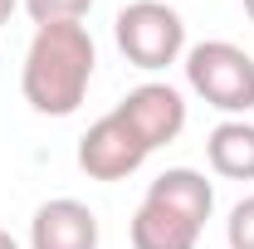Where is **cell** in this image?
Listing matches in <instances>:
<instances>
[{
    "label": "cell",
    "mask_w": 254,
    "mask_h": 249,
    "mask_svg": "<svg viewBox=\"0 0 254 249\" xmlns=\"http://www.w3.org/2000/svg\"><path fill=\"white\" fill-rule=\"evenodd\" d=\"M30 249H98V215L73 195L44 200L30 220Z\"/></svg>",
    "instance_id": "obj_6"
},
{
    "label": "cell",
    "mask_w": 254,
    "mask_h": 249,
    "mask_svg": "<svg viewBox=\"0 0 254 249\" xmlns=\"http://www.w3.org/2000/svg\"><path fill=\"white\" fill-rule=\"evenodd\" d=\"M225 240H230V249H254V195H245V200L230 210Z\"/></svg>",
    "instance_id": "obj_11"
},
{
    "label": "cell",
    "mask_w": 254,
    "mask_h": 249,
    "mask_svg": "<svg viewBox=\"0 0 254 249\" xmlns=\"http://www.w3.org/2000/svg\"><path fill=\"white\" fill-rule=\"evenodd\" d=\"M205 161L225 181H254V123L245 118H225L205 137Z\"/></svg>",
    "instance_id": "obj_9"
},
{
    "label": "cell",
    "mask_w": 254,
    "mask_h": 249,
    "mask_svg": "<svg viewBox=\"0 0 254 249\" xmlns=\"http://www.w3.org/2000/svg\"><path fill=\"white\" fill-rule=\"evenodd\" d=\"M0 249H20V240H15L10 230H0Z\"/></svg>",
    "instance_id": "obj_13"
},
{
    "label": "cell",
    "mask_w": 254,
    "mask_h": 249,
    "mask_svg": "<svg viewBox=\"0 0 254 249\" xmlns=\"http://www.w3.org/2000/svg\"><path fill=\"white\" fill-rule=\"evenodd\" d=\"M25 15L39 25H83V15L93 10V0H20Z\"/></svg>",
    "instance_id": "obj_10"
},
{
    "label": "cell",
    "mask_w": 254,
    "mask_h": 249,
    "mask_svg": "<svg viewBox=\"0 0 254 249\" xmlns=\"http://www.w3.org/2000/svg\"><path fill=\"white\" fill-rule=\"evenodd\" d=\"M152 156V147L137 137V127L123 113H103L83 137H78V171L93 181H127L132 171H142V161Z\"/></svg>",
    "instance_id": "obj_4"
},
{
    "label": "cell",
    "mask_w": 254,
    "mask_h": 249,
    "mask_svg": "<svg viewBox=\"0 0 254 249\" xmlns=\"http://www.w3.org/2000/svg\"><path fill=\"white\" fill-rule=\"evenodd\" d=\"M98 68V44L88 25H39L25 49L20 93L39 118H73L88 98Z\"/></svg>",
    "instance_id": "obj_1"
},
{
    "label": "cell",
    "mask_w": 254,
    "mask_h": 249,
    "mask_svg": "<svg viewBox=\"0 0 254 249\" xmlns=\"http://www.w3.org/2000/svg\"><path fill=\"white\" fill-rule=\"evenodd\" d=\"M15 5H20V0H0V25H10V15H15Z\"/></svg>",
    "instance_id": "obj_12"
},
{
    "label": "cell",
    "mask_w": 254,
    "mask_h": 249,
    "mask_svg": "<svg viewBox=\"0 0 254 249\" xmlns=\"http://www.w3.org/2000/svg\"><path fill=\"white\" fill-rule=\"evenodd\" d=\"M113 34H118V49L132 68L142 73H157L166 63L186 59V20L166 5V0H132L118 10L113 20Z\"/></svg>",
    "instance_id": "obj_3"
},
{
    "label": "cell",
    "mask_w": 254,
    "mask_h": 249,
    "mask_svg": "<svg viewBox=\"0 0 254 249\" xmlns=\"http://www.w3.org/2000/svg\"><path fill=\"white\" fill-rule=\"evenodd\" d=\"M186 83L200 103L225 118H245L254 108V54L230 39H205L186 49Z\"/></svg>",
    "instance_id": "obj_2"
},
{
    "label": "cell",
    "mask_w": 254,
    "mask_h": 249,
    "mask_svg": "<svg viewBox=\"0 0 254 249\" xmlns=\"http://www.w3.org/2000/svg\"><path fill=\"white\" fill-rule=\"evenodd\" d=\"M118 113L137 127V137L152 152L166 147V142H176L186 132V98H181V88H171V83H137L118 103Z\"/></svg>",
    "instance_id": "obj_5"
},
{
    "label": "cell",
    "mask_w": 254,
    "mask_h": 249,
    "mask_svg": "<svg viewBox=\"0 0 254 249\" xmlns=\"http://www.w3.org/2000/svg\"><path fill=\"white\" fill-rule=\"evenodd\" d=\"M245 15H250V20H254V0H245Z\"/></svg>",
    "instance_id": "obj_14"
},
{
    "label": "cell",
    "mask_w": 254,
    "mask_h": 249,
    "mask_svg": "<svg viewBox=\"0 0 254 249\" xmlns=\"http://www.w3.org/2000/svg\"><path fill=\"white\" fill-rule=\"evenodd\" d=\"M147 200H161L166 210H176V215H186L190 225L205 230V220L215 210V186H210L205 171H195V166H166L157 181L147 186Z\"/></svg>",
    "instance_id": "obj_7"
},
{
    "label": "cell",
    "mask_w": 254,
    "mask_h": 249,
    "mask_svg": "<svg viewBox=\"0 0 254 249\" xmlns=\"http://www.w3.org/2000/svg\"><path fill=\"white\" fill-rule=\"evenodd\" d=\"M127 240H132V249H195L200 225H190L186 215H176V210H166L161 200H147V195H142L137 215L127 225Z\"/></svg>",
    "instance_id": "obj_8"
}]
</instances>
